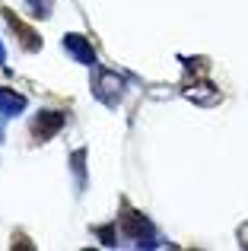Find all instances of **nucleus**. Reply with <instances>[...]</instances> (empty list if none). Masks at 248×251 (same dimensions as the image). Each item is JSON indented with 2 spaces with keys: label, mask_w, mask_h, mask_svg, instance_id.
<instances>
[{
  "label": "nucleus",
  "mask_w": 248,
  "mask_h": 251,
  "mask_svg": "<svg viewBox=\"0 0 248 251\" xmlns=\"http://www.w3.org/2000/svg\"><path fill=\"white\" fill-rule=\"evenodd\" d=\"M61 124H64V115H57V111H45V115L35 121V137L45 140V137H51Z\"/></svg>",
  "instance_id": "nucleus-1"
},
{
  "label": "nucleus",
  "mask_w": 248,
  "mask_h": 251,
  "mask_svg": "<svg viewBox=\"0 0 248 251\" xmlns=\"http://www.w3.org/2000/svg\"><path fill=\"white\" fill-rule=\"evenodd\" d=\"M0 108H3V115L23 111L25 108V99L23 96H13V92H6V89H0Z\"/></svg>",
  "instance_id": "nucleus-4"
},
{
  "label": "nucleus",
  "mask_w": 248,
  "mask_h": 251,
  "mask_svg": "<svg viewBox=\"0 0 248 251\" xmlns=\"http://www.w3.org/2000/svg\"><path fill=\"white\" fill-rule=\"evenodd\" d=\"M6 19H10V25H13V29L19 32V35H23V45H25V48H29V51L42 48V42H38V38H35V32H32V29H25V25L19 23L16 16H13V13H6Z\"/></svg>",
  "instance_id": "nucleus-2"
},
{
  "label": "nucleus",
  "mask_w": 248,
  "mask_h": 251,
  "mask_svg": "<svg viewBox=\"0 0 248 251\" xmlns=\"http://www.w3.org/2000/svg\"><path fill=\"white\" fill-rule=\"evenodd\" d=\"M64 45H67V48L74 51V54L80 57L83 64H93V48H86V45H83V38H80V35H67V38H64Z\"/></svg>",
  "instance_id": "nucleus-3"
}]
</instances>
